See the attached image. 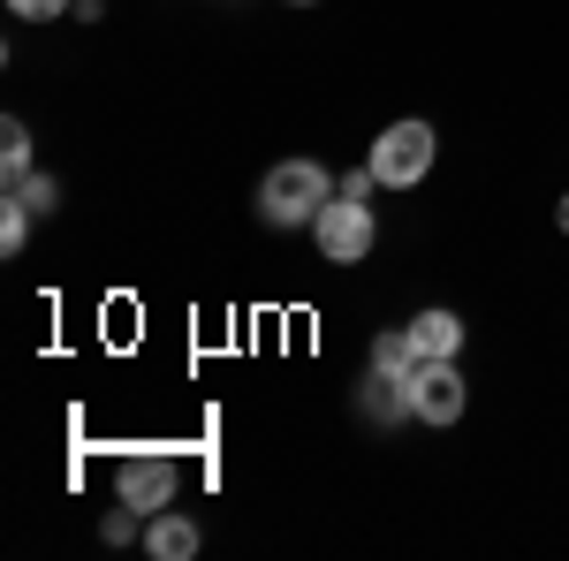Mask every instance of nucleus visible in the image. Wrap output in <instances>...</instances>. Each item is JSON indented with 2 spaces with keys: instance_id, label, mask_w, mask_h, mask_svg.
Segmentation results:
<instances>
[{
  "instance_id": "f257e3e1",
  "label": "nucleus",
  "mask_w": 569,
  "mask_h": 561,
  "mask_svg": "<svg viewBox=\"0 0 569 561\" xmlns=\"http://www.w3.org/2000/svg\"><path fill=\"white\" fill-rule=\"evenodd\" d=\"M327 198H335V182H327L319 160H281L259 182V220L266 228H311V220L327 213Z\"/></svg>"
},
{
  "instance_id": "f03ea898",
  "label": "nucleus",
  "mask_w": 569,
  "mask_h": 561,
  "mask_svg": "<svg viewBox=\"0 0 569 561\" xmlns=\"http://www.w3.org/2000/svg\"><path fill=\"white\" fill-rule=\"evenodd\" d=\"M433 144H440L433 122H388L365 168L380 174L388 190H410V182H426V174H433Z\"/></svg>"
},
{
  "instance_id": "7ed1b4c3",
  "label": "nucleus",
  "mask_w": 569,
  "mask_h": 561,
  "mask_svg": "<svg viewBox=\"0 0 569 561\" xmlns=\"http://www.w3.org/2000/svg\"><path fill=\"white\" fill-rule=\"evenodd\" d=\"M311 236H319V259L327 266H357L365 251H372V206L365 198H327V213L311 220Z\"/></svg>"
},
{
  "instance_id": "20e7f679",
  "label": "nucleus",
  "mask_w": 569,
  "mask_h": 561,
  "mask_svg": "<svg viewBox=\"0 0 569 561\" xmlns=\"http://www.w3.org/2000/svg\"><path fill=\"white\" fill-rule=\"evenodd\" d=\"M463 402H471V380L456 372V357H433V364L410 372V418L418 425H456Z\"/></svg>"
},
{
  "instance_id": "39448f33",
  "label": "nucleus",
  "mask_w": 569,
  "mask_h": 561,
  "mask_svg": "<svg viewBox=\"0 0 569 561\" xmlns=\"http://www.w3.org/2000/svg\"><path fill=\"white\" fill-rule=\"evenodd\" d=\"M176 485H182V471L168 455H122V463H114V501H130L137 517L176 509Z\"/></svg>"
},
{
  "instance_id": "423d86ee",
  "label": "nucleus",
  "mask_w": 569,
  "mask_h": 561,
  "mask_svg": "<svg viewBox=\"0 0 569 561\" xmlns=\"http://www.w3.org/2000/svg\"><path fill=\"white\" fill-rule=\"evenodd\" d=\"M410 342H418L426 364H433V357H463V319H456L448 303H433V311H418V319H410Z\"/></svg>"
},
{
  "instance_id": "0eeeda50",
  "label": "nucleus",
  "mask_w": 569,
  "mask_h": 561,
  "mask_svg": "<svg viewBox=\"0 0 569 561\" xmlns=\"http://www.w3.org/2000/svg\"><path fill=\"white\" fill-rule=\"evenodd\" d=\"M144 547H152L160 561H190L198 554V523L176 517V509H160V517H144Z\"/></svg>"
},
{
  "instance_id": "6e6552de",
  "label": "nucleus",
  "mask_w": 569,
  "mask_h": 561,
  "mask_svg": "<svg viewBox=\"0 0 569 561\" xmlns=\"http://www.w3.org/2000/svg\"><path fill=\"white\" fill-rule=\"evenodd\" d=\"M0 174H8V182H16V174H31V130H23L16 114L0 122Z\"/></svg>"
},
{
  "instance_id": "1a4fd4ad",
  "label": "nucleus",
  "mask_w": 569,
  "mask_h": 561,
  "mask_svg": "<svg viewBox=\"0 0 569 561\" xmlns=\"http://www.w3.org/2000/svg\"><path fill=\"white\" fill-rule=\"evenodd\" d=\"M8 198H16V206H31V213H53V206H61V182H53V174H16V182H8Z\"/></svg>"
},
{
  "instance_id": "9d476101",
  "label": "nucleus",
  "mask_w": 569,
  "mask_h": 561,
  "mask_svg": "<svg viewBox=\"0 0 569 561\" xmlns=\"http://www.w3.org/2000/svg\"><path fill=\"white\" fill-rule=\"evenodd\" d=\"M31 206H16V198H8V206H0V251H8V259H16V251H23V243H31Z\"/></svg>"
},
{
  "instance_id": "9b49d317",
  "label": "nucleus",
  "mask_w": 569,
  "mask_h": 561,
  "mask_svg": "<svg viewBox=\"0 0 569 561\" xmlns=\"http://www.w3.org/2000/svg\"><path fill=\"white\" fill-rule=\"evenodd\" d=\"M61 8H77V0H8V16H23V23H53Z\"/></svg>"
},
{
  "instance_id": "f8f14e48",
  "label": "nucleus",
  "mask_w": 569,
  "mask_h": 561,
  "mask_svg": "<svg viewBox=\"0 0 569 561\" xmlns=\"http://www.w3.org/2000/svg\"><path fill=\"white\" fill-rule=\"evenodd\" d=\"M137 523H144V517H137L130 501H122V509L107 517V547H130V539H137Z\"/></svg>"
},
{
  "instance_id": "ddd939ff",
  "label": "nucleus",
  "mask_w": 569,
  "mask_h": 561,
  "mask_svg": "<svg viewBox=\"0 0 569 561\" xmlns=\"http://www.w3.org/2000/svg\"><path fill=\"white\" fill-rule=\"evenodd\" d=\"M372 182H380V174H372V168H350V174H342V182H335V190H342V198H372Z\"/></svg>"
},
{
  "instance_id": "4468645a",
  "label": "nucleus",
  "mask_w": 569,
  "mask_h": 561,
  "mask_svg": "<svg viewBox=\"0 0 569 561\" xmlns=\"http://www.w3.org/2000/svg\"><path fill=\"white\" fill-rule=\"evenodd\" d=\"M555 220H562V236H569V198H562V206H555Z\"/></svg>"
}]
</instances>
